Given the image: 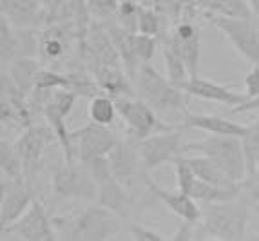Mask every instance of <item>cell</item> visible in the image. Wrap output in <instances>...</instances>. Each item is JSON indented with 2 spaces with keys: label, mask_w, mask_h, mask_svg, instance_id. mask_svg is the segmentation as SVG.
Instances as JSON below:
<instances>
[{
  "label": "cell",
  "mask_w": 259,
  "mask_h": 241,
  "mask_svg": "<svg viewBox=\"0 0 259 241\" xmlns=\"http://www.w3.org/2000/svg\"><path fill=\"white\" fill-rule=\"evenodd\" d=\"M134 91L138 98L149 103L165 122H180L189 114V93L174 86L167 76H161L151 65V62L142 64L134 76Z\"/></svg>",
  "instance_id": "obj_1"
},
{
  "label": "cell",
  "mask_w": 259,
  "mask_h": 241,
  "mask_svg": "<svg viewBox=\"0 0 259 241\" xmlns=\"http://www.w3.org/2000/svg\"><path fill=\"white\" fill-rule=\"evenodd\" d=\"M123 218L111 209L98 205L85 207L82 212L64 218H53L58 239L73 241H107L123 234Z\"/></svg>",
  "instance_id": "obj_2"
},
{
  "label": "cell",
  "mask_w": 259,
  "mask_h": 241,
  "mask_svg": "<svg viewBox=\"0 0 259 241\" xmlns=\"http://www.w3.org/2000/svg\"><path fill=\"white\" fill-rule=\"evenodd\" d=\"M208 239L241 241L246 239L248 203L243 198L201 205L199 218Z\"/></svg>",
  "instance_id": "obj_3"
},
{
  "label": "cell",
  "mask_w": 259,
  "mask_h": 241,
  "mask_svg": "<svg viewBox=\"0 0 259 241\" xmlns=\"http://www.w3.org/2000/svg\"><path fill=\"white\" fill-rule=\"evenodd\" d=\"M183 151H192V152H198V154L208 156L221 169H225V172L230 174L238 183L245 181L246 164H245V152H243L241 138L212 134V136H208L203 142L185 143Z\"/></svg>",
  "instance_id": "obj_4"
},
{
  "label": "cell",
  "mask_w": 259,
  "mask_h": 241,
  "mask_svg": "<svg viewBox=\"0 0 259 241\" xmlns=\"http://www.w3.org/2000/svg\"><path fill=\"white\" fill-rule=\"evenodd\" d=\"M120 118L125 124V136L133 140H143L156 133L176 129L174 124H167L154 109L136 96H118L114 98Z\"/></svg>",
  "instance_id": "obj_5"
},
{
  "label": "cell",
  "mask_w": 259,
  "mask_h": 241,
  "mask_svg": "<svg viewBox=\"0 0 259 241\" xmlns=\"http://www.w3.org/2000/svg\"><path fill=\"white\" fill-rule=\"evenodd\" d=\"M205 18L212 27L223 33L241 58L252 65H259V27L255 26L254 18L230 17L223 13H212Z\"/></svg>",
  "instance_id": "obj_6"
},
{
  "label": "cell",
  "mask_w": 259,
  "mask_h": 241,
  "mask_svg": "<svg viewBox=\"0 0 259 241\" xmlns=\"http://www.w3.org/2000/svg\"><path fill=\"white\" fill-rule=\"evenodd\" d=\"M109 159H111L112 174L120 183L127 187L133 194H136L138 198H154L151 192L143 194L140 190L147 189V169L143 165L142 156L136 147V140L127 138V140H120L116 147L109 152Z\"/></svg>",
  "instance_id": "obj_7"
},
{
  "label": "cell",
  "mask_w": 259,
  "mask_h": 241,
  "mask_svg": "<svg viewBox=\"0 0 259 241\" xmlns=\"http://www.w3.org/2000/svg\"><path fill=\"white\" fill-rule=\"evenodd\" d=\"M98 190L96 180L80 159L64 162L53 174V192L60 199L95 202L98 199Z\"/></svg>",
  "instance_id": "obj_8"
},
{
  "label": "cell",
  "mask_w": 259,
  "mask_h": 241,
  "mask_svg": "<svg viewBox=\"0 0 259 241\" xmlns=\"http://www.w3.org/2000/svg\"><path fill=\"white\" fill-rule=\"evenodd\" d=\"M78 95L67 89H56L49 95L48 102L44 105L42 114L51 129L58 138V145L64 154V162H74L76 159V147L73 142V133L67 129V116L73 111Z\"/></svg>",
  "instance_id": "obj_9"
},
{
  "label": "cell",
  "mask_w": 259,
  "mask_h": 241,
  "mask_svg": "<svg viewBox=\"0 0 259 241\" xmlns=\"http://www.w3.org/2000/svg\"><path fill=\"white\" fill-rule=\"evenodd\" d=\"M2 239H20V241H55L58 239L53 218L48 209L38 199L18 218L15 223L0 228Z\"/></svg>",
  "instance_id": "obj_10"
},
{
  "label": "cell",
  "mask_w": 259,
  "mask_h": 241,
  "mask_svg": "<svg viewBox=\"0 0 259 241\" xmlns=\"http://www.w3.org/2000/svg\"><path fill=\"white\" fill-rule=\"evenodd\" d=\"M160 44H167L189 69L190 76H199L201 62V33L196 26L194 18H180L174 22L170 34H163Z\"/></svg>",
  "instance_id": "obj_11"
},
{
  "label": "cell",
  "mask_w": 259,
  "mask_h": 241,
  "mask_svg": "<svg viewBox=\"0 0 259 241\" xmlns=\"http://www.w3.org/2000/svg\"><path fill=\"white\" fill-rule=\"evenodd\" d=\"M0 56L2 67H8L17 58H38L40 36L38 27H13L2 17L0 24Z\"/></svg>",
  "instance_id": "obj_12"
},
{
  "label": "cell",
  "mask_w": 259,
  "mask_h": 241,
  "mask_svg": "<svg viewBox=\"0 0 259 241\" xmlns=\"http://www.w3.org/2000/svg\"><path fill=\"white\" fill-rule=\"evenodd\" d=\"M15 149L20 154L26 169V180L33 181L36 172L40 171V159H42L44 151L53 143H58L55 131L51 125H29L27 129L22 131L20 136L15 140Z\"/></svg>",
  "instance_id": "obj_13"
},
{
  "label": "cell",
  "mask_w": 259,
  "mask_h": 241,
  "mask_svg": "<svg viewBox=\"0 0 259 241\" xmlns=\"http://www.w3.org/2000/svg\"><path fill=\"white\" fill-rule=\"evenodd\" d=\"M138 152L142 156V162L147 171L161 167L165 164H170L178 156H182L183 143H182V131L172 129L165 133H156L151 136L143 138L136 142Z\"/></svg>",
  "instance_id": "obj_14"
},
{
  "label": "cell",
  "mask_w": 259,
  "mask_h": 241,
  "mask_svg": "<svg viewBox=\"0 0 259 241\" xmlns=\"http://www.w3.org/2000/svg\"><path fill=\"white\" fill-rule=\"evenodd\" d=\"M35 189L31 181L9 180L2 176L0 181V228L15 223L35 202Z\"/></svg>",
  "instance_id": "obj_15"
},
{
  "label": "cell",
  "mask_w": 259,
  "mask_h": 241,
  "mask_svg": "<svg viewBox=\"0 0 259 241\" xmlns=\"http://www.w3.org/2000/svg\"><path fill=\"white\" fill-rule=\"evenodd\" d=\"M73 142L76 145V159L87 162L98 156H107L116 147L120 138L109 125L89 122L80 129L73 131Z\"/></svg>",
  "instance_id": "obj_16"
},
{
  "label": "cell",
  "mask_w": 259,
  "mask_h": 241,
  "mask_svg": "<svg viewBox=\"0 0 259 241\" xmlns=\"http://www.w3.org/2000/svg\"><path fill=\"white\" fill-rule=\"evenodd\" d=\"M74 46H80L76 29L71 20H60L42 27L40 36V60L60 62L71 55Z\"/></svg>",
  "instance_id": "obj_17"
},
{
  "label": "cell",
  "mask_w": 259,
  "mask_h": 241,
  "mask_svg": "<svg viewBox=\"0 0 259 241\" xmlns=\"http://www.w3.org/2000/svg\"><path fill=\"white\" fill-rule=\"evenodd\" d=\"M151 199L152 198H138L116 178L102 183L98 190V203L116 212L125 221H134V216L138 214L140 209L143 211V207H149Z\"/></svg>",
  "instance_id": "obj_18"
},
{
  "label": "cell",
  "mask_w": 259,
  "mask_h": 241,
  "mask_svg": "<svg viewBox=\"0 0 259 241\" xmlns=\"http://www.w3.org/2000/svg\"><path fill=\"white\" fill-rule=\"evenodd\" d=\"M2 17L13 27L48 26V9L38 0H2Z\"/></svg>",
  "instance_id": "obj_19"
},
{
  "label": "cell",
  "mask_w": 259,
  "mask_h": 241,
  "mask_svg": "<svg viewBox=\"0 0 259 241\" xmlns=\"http://www.w3.org/2000/svg\"><path fill=\"white\" fill-rule=\"evenodd\" d=\"M145 183H147L149 192L154 196V199L163 203L168 211L172 212L174 216H178L180 220L196 221L201 218V207H199V203L194 198H190L189 194L182 192L180 189H178V192L161 189L158 183H154V180L151 176H147Z\"/></svg>",
  "instance_id": "obj_20"
},
{
  "label": "cell",
  "mask_w": 259,
  "mask_h": 241,
  "mask_svg": "<svg viewBox=\"0 0 259 241\" xmlns=\"http://www.w3.org/2000/svg\"><path fill=\"white\" fill-rule=\"evenodd\" d=\"M182 127L185 129H199L208 134H218V136H236L243 138L250 131V125H243L238 122H232L229 118H221L216 114H187Z\"/></svg>",
  "instance_id": "obj_21"
},
{
  "label": "cell",
  "mask_w": 259,
  "mask_h": 241,
  "mask_svg": "<svg viewBox=\"0 0 259 241\" xmlns=\"http://www.w3.org/2000/svg\"><path fill=\"white\" fill-rule=\"evenodd\" d=\"M185 93H189L190 96L208 100V102L223 103V105H229V107H236V105H239V103H243L248 98L246 95L236 93V91L229 89V87L220 86V84L210 82V80L201 76L190 78L185 86Z\"/></svg>",
  "instance_id": "obj_22"
},
{
  "label": "cell",
  "mask_w": 259,
  "mask_h": 241,
  "mask_svg": "<svg viewBox=\"0 0 259 241\" xmlns=\"http://www.w3.org/2000/svg\"><path fill=\"white\" fill-rule=\"evenodd\" d=\"M187 159H189L192 171L196 172V176L201 178V180L207 181V183H212V185H216V187H223V189H236V187H239L243 183V181L238 183L230 174L225 172V169H221L220 165L212 158H208V156L198 154V156H189Z\"/></svg>",
  "instance_id": "obj_23"
},
{
  "label": "cell",
  "mask_w": 259,
  "mask_h": 241,
  "mask_svg": "<svg viewBox=\"0 0 259 241\" xmlns=\"http://www.w3.org/2000/svg\"><path fill=\"white\" fill-rule=\"evenodd\" d=\"M40 69H42V64L38 62V58H17L8 67H2V71H6L11 76L15 86L22 93H26L29 96L35 91L36 76H38Z\"/></svg>",
  "instance_id": "obj_24"
},
{
  "label": "cell",
  "mask_w": 259,
  "mask_h": 241,
  "mask_svg": "<svg viewBox=\"0 0 259 241\" xmlns=\"http://www.w3.org/2000/svg\"><path fill=\"white\" fill-rule=\"evenodd\" d=\"M0 169H2V176L9 178V180L26 178L24 162L15 149V143L8 142L6 138H2V142H0Z\"/></svg>",
  "instance_id": "obj_25"
},
{
  "label": "cell",
  "mask_w": 259,
  "mask_h": 241,
  "mask_svg": "<svg viewBox=\"0 0 259 241\" xmlns=\"http://www.w3.org/2000/svg\"><path fill=\"white\" fill-rule=\"evenodd\" d=\"M118 109H116V102L111 95H96L91 98L89 102V118L91 122H96L100 125H109L111 127L116 120Z\"/></svg>",
  "instance_id": "obj_26"
},
{
  "label": "cell",
  "mask_w": 259,
  "mask_h": 241,
  "mask_svg": "<svg viewBox=\"0 0 259 241\" xmlns=\"http://www.w3.org/2000/svg\"><path fill=\"white\" fill-rule=\"evenodd\" d=\"M160 46H161V55H163L165 69H167V78L174 86H178L180 89L185 91L187 82L192 78L189 73V69H187L185 62H183L172 49L168 48L167 44H160Z\"/></svg>",
  "instance_id": "obj_27"
},
{
  "label": "cell",
  "mask_w": 259,
  "mask_h": 241,
  "mask_svg": "<svg viewBox=\"0 0 259 241\" xmlns=\"http://www.w3.org/2000/svg\"><path fill=\"white\" fill-rule=\"evenodd\" d=\"M241 143L245 152L246 178H252L259 174V116L254 124H250V131L241 138Z\"/></svg>",
  "instance_id": "obj_28"
},
{
  "label": "cell",
  "mask_w": 259,
  "mask_h": 241,
  "mask_svg": "<svg viewBox=\"0 0 259 241\" xmlns=\"http://www.w3.org/2000/svg\"><path fill=\"white\" fill-rule=\"evenodd\" d=\"M168 17L161 15L152 6H142L138 17V33L151 34V36H156V38H161L163 34H167L163 33V22Z\"/></svg>",
  "instance_id": "obj_29"
},
{
  "label": "cell",
  "mask_w": 259,
  "mask_h": 241,
  "mask_svg": "<svg viewBox=\"0 0 259 241\" xmlns=\"http://www.w3.org/2000/svg\"><path fill=\"white\" fill-rule=\"evenodd\" d=\"M129 44H131V51L133 56L138 60V64H147L152 60V56L156 53V48L160 46V40L151 34H143V33H131L129 34Z\"/></svg>",
  "instance_id": "obj_30"
},
{
  "label": "cell",
  "mask_w": 259,
  "mask_h": 241,
  "mask_svg": "<svg viewBox=\"0 0 259 241\" xmlns=\"http://www.w3.org/2000/svg\"><path fill=\"white\" fill-rule=\"evenodd\" d=\"M142 6L143 4L140 0H120L118 11L114 15V20L121 27H125L129 33H138V17Z\"/></svg>",
  "instance_id": "obj_31"
},
{
  "label": "cell",
  "mask_w": 259,
  "mask_h": 241,
  "mask_svg": "<svg viewBox=\"0 0 259 241\" xmlns=\"http://www.w3.org/2000/svg\"><path fill=\"white\" fill-rule=\"evenodd\" d=\"M168 239L172 241H192V239H208L207 234L203 230V225L201 221L196 220V221H187L182 220L180 227L174 230V234L168 236Z\"/></svg>",
  "instance_id": "obj_32"
},
{
  "label": "cell",
  "mask_w": 259,
  "mask_h": 241,
  "mask_svg": "<svg viewBox=\"0 0 259 241\" xmlns=\"http://www.w3.org/2000/svg\"><path fill=\"white\" fill-rule=\"evenodd\" d=\"M83 164L87 165V169H89V172H91L93 178L96 180L98 187L102 185V183H105L107 180H111V178H114L109 154L107 156H98V158H91V159H87V162H83Z\"/></svg>",
  "instance_id": "obj_33"
},
{
  "label": "cell",
  "mask_w": 259,
  "mask_h": 241,
  "mask_svg": "<svg viewBox=\"0 0 259 241\" xmlns=\"http://www.w3.org/2000/svg\"><path fill=\"white\" fill-rule=\"evenodd\" d=\"M87 4H89V11H91L93 18L105 22L114 18L120 0H87Z\"/></svg>",
  "instance_id": "obj_34"
},
{
  "label": "cell",
  "mask_w": 259,
  "mask_h": 241,
  "mask_svg": "<svg viewBox=\"0 0 259 241\" xmlns=\"http://www.w3.org/2000/svg\"><path fill=\"white\" fill-rule=\"evenodd\" d=\"M127 232H129L131 239L134 241H163L168 239V237L161 236L160 232H156L152 228H147L143 223H138V221H129L127 225Z\"/></svg>",
  "instance_id": "obj_35"
},
{
  "label": "cell",
  "mask_w": 259,
  "mask_h": 241,
  "mask_svg": "<svg viewBox=\"0 0 259 241\" xmlns=\"http://www.w3.org/2000/svg\"><path fill=\"white\" fill-rule=\"evenodd\" d=\"M221 4V13L230 15V17H245V18H254L252 9L246 0H220Z\"/></svg>",
  "instance_id": "obj_36"
},
{
  "label": "cell",
  "mask_w": 259,
  "mask_h": 241,
  "mask_svg": "<svg viewBox=\"0 0 259 241\" xmlns=\"http://www.w3.org/2000/svg\"><path fill=\"white\" fill-rule=\"evenodd\" d=\"M241 198L248 205H259V174L246 178L241 183Z\"/></svg>",
  "instance_id": "obj_37"
},
{
  "label": "cell",
  "mask_w": 259,
  "mask_h": 241,
  "mask_svg": "<svg viewBox=\"0 0 259 241\" xmlns=\"http://www.w3.org/2000/svg\"><path fill=\"white\" fill-rule=\"evenodd\" d=\"M245 95L248 98L259 96V65H252V69L245 76Z\"/></svg>",
  "instance_id": "obj_38"
},
{
  "label": "cell",
  "mask_w": 259,
  "mask_h": 241,
  "mask_svg": "<svg viewBox=\"0 0 259 241\" xmlns=\"http://www.w3.org/2000/svg\"><path fill=\"white\" fill-rule=\"evenodd\" d=\"M252 111H259V96L246 98L243 103H239V105H236V107L230 109L232 114H243V112H252Z\"/></svg>",
  "instance_id": "obj_39"
},
{
  "label": "cell",
  "mask_w": 259,
  "mask_h": 241,
  "mask_svg": "<svg viewBox=\"0 0 259 241\" xmlns=\"http://www.w3.org/2000/svg\"><path fill=\"white\" fill-rule=\"evenodd\" d=\"M246 2H248V6H250L252 15H254L255 18H259V0H246Z\"/></svg>",
  "instance_id": "obj_40"
},
{
  "label": "cell",
  "mask_w": 259,
  "mask_h": 241,
  "mask_svg": "<svg viewBox=\"0 0 259 241\" xmlns=\"http://www.w3.org/2000/svg\"><path fill=\"white\" fill-rule=\"evenodd\" d=\"M38 2H40V4L44 6V8H46V6H48V2H49V0H38Z\"/></svg>",
  "instance_id": "obj_41"
},
{
  "label": "cell",
  "mask_w": 259,
  "mask_h": 241,
  "mask_svg": "<svg viewBox=\"0 0 259 241\" xmlns=\"http://www.w3.org/2000/svg\"><path fill=\"white\" fill-rule=\"evenodd\" d=\"M252 207H254V211H255V214H257V216H259V205H252Z\"/></svg>",
  "instance_id": "obj_42"
},
{
  "label": "cell",
  "mask_w": 259,
  "mask_h": 241,
  "mask_svg": "<svg viewBox=\"0 0 259 241\" xmlns=\"http://www.w3.org/2000/svg\"><path fill=\"white\" fill-rule=\"evenodd\" d=\"M140 2H142L143 6H147V0H140Z\"/></svg>",
  "instance_id": "obj_43"
}]
</instances>
